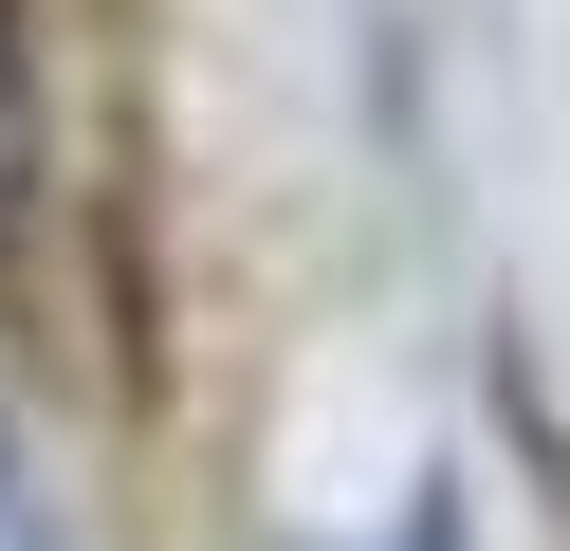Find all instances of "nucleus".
Wrapping results in <instances>:
<instances>
[{"label": "nucleus", "mask_w": 570, "mask_h": 551, "mask_svg": "<svg viewBox=\"0 0 570 551\" xmlns=\"http://www.w3.org/2000/svg\"><path fill=\"white\" fill-rule=\"evenodd\" d=\"M0 551H38V496H19V441H0Z\"/></svg>", "instance_id": "nucleus-1"}]
</instances>
